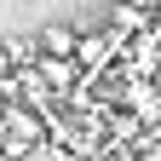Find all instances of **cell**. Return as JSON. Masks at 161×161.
I'll use <instances>...</instances> for the list:
<instances>
[{
    "label": "cell",
    "instance_id": "cell-7",
    "mask_svg": "<svg viewBox=\"0 0 161 161\" xmlns=\"http://www.w3.org/2000/svg\"><path fill=\"white\" fill-rule=\"evenodd\" d=\"M0 109H6V92H0Z\"/></svg>",
    "mask_w": 161,
    "mask_h": 161
},
{
    "label": "cell",
    "instance_id": "cell-1",
    "mask_svg": "<svg viewBox=\"0 0 161 161\" xmlns=\"http://www.w3.org/2000/svg\"><path fill=\"white\" fill-rule=\"evenodd\" d=\"M0 127H6V155H29L35 144H46V127H40V115L23 98H12V104L0 109Z\"/></svg>",
    "mask_w": 161,
    "mask_h": 161
},
{
    "label": "cell",
    "instance_id": "cell-3",
    "mask_svg": "<svg viewBox=\"0 0 161 161\" xmlns=\"http://www.w3.org/2000/svg\"><path fill=\"white\" fill-rule=\"evenodd\" d=\"M35 40H40V58H75V40H80V29H69V23H46Z\"/></svg>",
    "mask_w": 161,
    "mask_h": 161
},
{
    "label": "cell",
    "instance_id": "cell-6",
    "mask_svg": "<svg viewBox=\"0 0 161 161\" xmlns=\"http://www.w3.org/2000/svg\"><path fill=\"white\" fill-rule=\"evenodd\" d=\"M127 104H132V115H138V121H161V92H155V86H144V80L127 92Z\"/></svg>",
    "mask_w": 161,
    "mask_h": 161
},
{
    "label": "cell",
    "instance_id": "cell-2",
    "mask_svg": "<svg viewBox=\"0 0 161 161\" xmlns=\"http://www.w3.org/2000/svg\"><path fill=\"white\" fill-rule=\"evenodd\" d=\"M115 52H121V29H109V35H98V29H92V35H80V40H75V64H80V69L109 64Z\"/></svg>",
    "mask_w": 161,
    "mask_h": 161
},
{
    "label": "cell",
    "instance_id": "cell-4",
    "mask_svg": "<svg viewBox=\"0 0 161 161\" xmlns=\"http://www.w3.org/2000/svg\"><path fill=\"white\" fill-rule=\"evenodd\" d=\"M35 69H40V80H46L52 92H69L75 80H80V64H75V58H40Z\"/></svg>",
    "mask_w": 161,
    "mask_h": 161
},
{
    "label": "cell",
    "instance_id": "cell-5",
    "mask_svg": "<svg viewBox=\"0 0 161 161\" xmlns=\"http://www.w3.org/2000/svg\"><path fill=\"white\" fill-rule=\"evenodd\" d=\"M0 46H6L12 69H35V64H40V40H35V35H12V40H0Z\"/></svg>",
    "mask_w": 161,
    "mask_h": 161
}]
</instances>
